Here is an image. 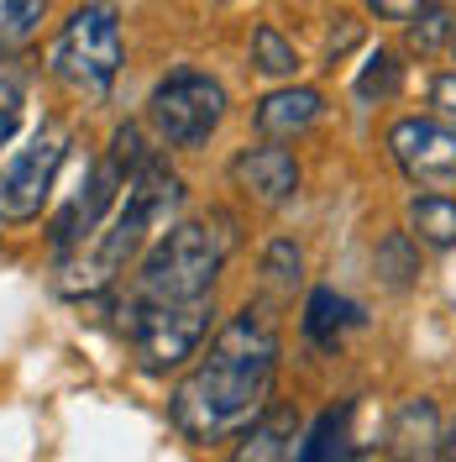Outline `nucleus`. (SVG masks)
Here are the masks:
<instances>
[{
	"label": "nucleus",
	"instance_id": "f8f14e48",
	"mask_svg": "<svg viewBox=\"0 0 456 462\" xmlns=\"http://www.w3.org/2000/svg\"><path fill=\"white\" fill-rule=\"evenodd\" d=\"M357 326H362V310H357L351 300H342L336 289H315L310 294V305H305V337H310L315 346L336 352Z\"/></svg>",
	"mask_w": 456,
	"mask_h": 462
},
{
	"label": "nucleus",
	"instance_id": "aec40b11",
	"mask_svg": "<svg viewBox=\"0 0 456 462\" xmlns=\"http://www.w3.org/2000/svg\"><path fill=\"white\" fill-rule=\"evenodd\" d=\"M16 121H22V79L0 69V147L11 143V132H16Z\"/></svg>",
	"mask_w": 456,
	"mask_h": 462
},
{
	"label": "nucleus",
	"instance_id": "6ab92c4d",
	"mask_svg": "<svg viewBox=\"0 0 456 462\" xmlns=\"http://www.w3.org/2000/svg\"><path fill=\"white\" fill-rule=\"evenodd\" d=\"M456 16L451 11H441V5H435V11H420V22H415V27H409V42H415V48H420V53H430V48H441V37H446V32H451L456 37V27H451Z\"/></svg>",
	"mask_w": 456,
	"mask_h": 462
},
{
	"label": "nucleus",
	"instance_id": "b1692460",
	"mask_svg": "<svg viewBox=\"0 0 456 462\" xmlns=\"http://www.w3.org/2000/svg\"><path fill=\"white\" fill-rule=\"evenodd\" d=\"M451 53H456V37H451Z\"/></svg>",
	"mask_w": 456,
	"mask_h": 462
},
{
	"label": "nucleus",
	"instance_id": "423d86ee",
	"mask_svg": "<svg viewBox=\"0 0 456 462\" xmlns=\"http://www.w3.org/2000/svg\"><path fill=\"white\" fill-rule=\"evenodd\" d=\"M68 143H74V132L63 121H42L32 132V143L0 169V221L5 226H27L42 216V205L53 195V179L68 158Z\"/></svg>",
	"mask_w": 456,
	"mask_h": 462
},
{
	"label": "nucleus",
	"instance_id": "39448f33",
	"mask_svg": "<svg viewBox=\"0 0 456 462\" xmlns=\"http://www.w3.org/2000/svg\"><path fill=\"white\" fill-rule=\"evenodd\" d=\"M147 121L169 147H200L226 121V89L200 69H173L147 95Z\"/></svg>",
	"mask_w": 456,
	"mask_h": 462
},
{
	"label": "nucleus",
	"instance_id": "2eb2a0df",
	"mask_svg": "<svg viewBox=\"0 0 456 462\" xmlns=\"http://www.w3.org/2000/svg\"><path fill=\"white\" fill-rule=\"evenodd\" d=\"M42 11H48V0H0V58L16 53L42 27Z\"/></svg>",
	"mask_w": 456,
	"mask_h": 462
},
{
	"label": "nucleus",
	"instance_id": "4468645a",
	"mask_svg": "<svg viewBox=\"0 0 456 462\" xmlns=\"http://www.w3.org/2000/svg\"><path fill=\"white\" fill-rule=\"evenodd\" d=\"M294 462H351V404L325 410L310 426V436L299 441V457Z\"/></svg>",
	"mask_w": 456,
	"mask_h": 462
},
{
	"label": "nucleus",
	"instance_id": "20e7f679",
	"mask_svg": "<svg viewBox=\"0 0 456 462\" xmlns=\"http://www.w3.org/2000/svg\"><path fill=\"white\" fill-rule=\"evenodd\" d=\"M58 85H68L74 95L100 100L121 74V16H115L111 0H89L79 5L63 32L53 37V53H48Z\"/></svg>",
	"mask_w": 456,
	"mask_h": 462
},
{
	"label": "nucleus",
	"instance_id": "412c9836",
	"mask_svg": "<svg viewBox=\"0 0 456 462\" xmlns=\"http://www.w3.org/2000/svg\"><path fill=\"white\" fill-rule=\"evenodd\" d=\"M430 106H435V116H441L446 126H456V74H441V79L430 85Z\"/></svg>",
	"mask_w": 456,
	"mask_h": 462
},
{
	"label": "nucleus",
	"instance_id": "a211bd4d",
	"mask_svg": "<svg viewBox=\"0 0 456 462\" xmlns=\"http://www.w3.org/2000/svg\"><path fill=\"white\" fill-rule=\"evenodd\" d=\"M262 273H268L273 289L294 294V289H299V247H294V242H273L268 258H262Z\"/></svg>",
	"mask_w": 456,
	"mask_h": 462
},
{
	"label": "nucleus",
	"instance_id": "9b49d317",
	"mask_svg": "<svg viewBox=\"0 0 456 462\" xmlns=\"http://www.w3.org/2000/svg\"><path fill=\"white\" fill-rule=\"evenodd\" d=\"M294 436H299V420L288 410H262L242 431L231 462H294Z\"/></svg>",
	"mask_w": 456,
	"mask_h": 462
},
{
	"label": "nucleus",
	"instance_id": "f3484780",
	"mask_svg": "<svg viewBox=\"0 0 456 462\" xmlns=\"http://www.w3.org/2000/svg\"><path fill=\"white\" fill-rule=\"evenodd\" d=\"M252 63L262 74H273V79H288L299 69V53H294V42L278 27H257L252 32Z\"/></svg>",
	"mask_w": 456,
	"mask_h": 462
},
{
	"label": "nucleus",
	"instance_id": "4be33fe9",
	"mask_svg": "<svg viewBox=\"0 0 456 462\" xmlns=\"http://www.w3.org/2000/svg\"><path fill=\"white\" fill-rule=\"evenodd\" d=\"M425 5L430 0H368V11L372 16H383V22H415Z\"/></svg>",
	"mask_w": 456,
	"mask_h": 462
},
{
	"label": "nucleus",
	"instance_id": "ddd939ff",
	"mask_svg": "<svg viewBox=\"0 0 456 462\" xmlns=\"http://www.w3.org/2000/svg\"><path fill=\"white\" fill-rule=\"evenodd\" d=\"M409 231H415L425 247H435V253H451L456 247V200L441 195V189L415 195V200H409Z\"/></svg>",
	"mask_w": 456,
	"mask_h": 462
},
{
	"label": "nucleus",
	"instance_id": "6e6552de",
	"mask_svg": "<svg viewBox=\"0 0 456 462\" xmlns=\"http://www.w3.org/2000/svg\"><path fill=\"white\" fill-rule=\"evenodd\" d=\"M388 152L404 169V179L425 189H451L456 184V126L435 116H404L388 132Z\"/></svg>",
	"mask_w": 456,
	"mask_h": 462
},
{
	"label": "nucleus",
	"instance_id": "0eeeda50",
	"mask_svg": "<svg viewBox=\"0 0 456 462\" xmlns=\"http://www.w3.org/2000/svg\"><path fill=\"white\" fill-rule=\"evenodd\" d=\"M210 316H215V300L178 305V310H126V337L142 374H173L178 363H189L210 337Z\"/></svg>",
	"mask_w": 456,
	"mask_h": 462
},
{
	"label": "nucleus",
	"instance_id": "dca6fc26",
	"mask_svg": "<svg viewBox=\"0 0 456 462\" xmlns=\"http://www.w3.org/2000/svg\"><path fill=\"white\" fill-rule=\"evenodd\" d=\"M399 85H404V63L388 48H378V53L368 58V69L357 74V100H394L399 95Z\"/></svg>",
	"mask_w": 456,
	"mask_h": 462
},
{
	"label": "nucleus",
	"instance_id": "f257e3e1",
	"mask_svg": "<svg viewBox=\"0 0 456 462\" xmlns=\"http://www.w3.org/2000/svg\"><path fill=\"white\" fill-rule=\"evenodd\" d=\"M195 357L200 363L184 374V383L169 400L173 426L189 441H226V436L247 431L268 410L273 383H278V357H284L278 326L247 305Z\"/></svg>",
	"mask_w": 456,
	"mask_h": 462
},
{
	"label": "nucleus",
	"instance_id": "1a4fd4ad",
	"mask_svg": "<svg viewBox=\"0 0 456 462\" xmlns=\"http://www.w3.org/2000/svg\"><path fill=\"white\" fill-rule=\"evenodd\" d=\"M231 179L242 195H252L257 205H288L299 195V158L278 143L262 147H242L231 158Z\"/></svg>",
	"mask_w": 456,
	"mask_h": 462
},
{
	"label": "nucleus",
	"instance_id": "9d476101",
	"mask_svg": "<svg viewBox=\"0 0 456 462\" xmlns=\"http://www.w3.org/2000/svg\"><path fill=\"white\" fill-rule=\"evenodd\" d=\"M320 111H325L320 89H310V85L273 89V95L257 106V132H262V137H273V143H284V137H299V132H310L315 121H320Z\"/></svg>",
	"mask_w": 456,
	"mask_h": 462
},
{
	"label": "nucleus",
	"instance_id": "f03ea898",
	"mask_svg": "<svg viewBox=\"0 0 456 462\" xmlns=\"http://www.w3.org/2000/svg\"><path fill=\"white\" fill-rule=\"evenodd\" d=\"M178 205H184V179L169 163L147 158L142 169L126 179V189H121L115 210L100 221V231L58 258V289L63 294H100V289H111L126 273V263L137 258L158 231L173 226Z\"/></svg>",
	"mask_w": 456,
	"mask_h": 462
},
{
	"label": "nucleus",
	"instance_id": "5701e85b",
	"mask_svg": "<svg viewBox=\"0 0 456 462\" xmlns=\"http://www.w3.org/2000/svg\"><path fill=\"white\" fill-rule=\"evenodd\" d=\"M351 42H357V27H351V16H342V32H331V42H325L331 63H336V58H342L346 48H351Z\"/></svg>",
	"mask_w": 456,
	"mask_h": 462
},
{
	"label": "nucleus",
	"instance_id": "7ed1b4c3",
	"mask_svg": "<svg viewBox=\"0 0 456 462\" xmlns=\"http://www.w3.org/2000/svg\"><path fill=\"white\" fill-rule=\"evenodd\" d=\"M231 253H236V221L226 210L173 221L137 268V279L126 289V310H178V305L215 300V279Z\"/></svg>",
	"mask_w": 456,
	"mask_h": 462
}]
</instances>
